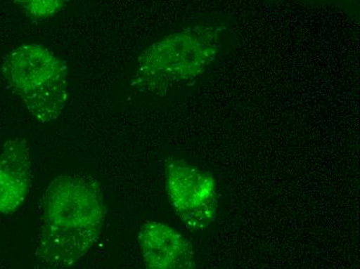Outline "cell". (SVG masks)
Returning a JSON list of instances; mask_svg holds the SVG:
<instances>
[{"label":"cell","instance_id":"6da1fadb","mask_svg":"<svg viewBox=\"0 0 360 269\" xmlns=\"http://www.w3.org/2000/svg\"><path fill=\"white\" fill-rule=\"evenodd\" d=\"M106 212L96 179L79 173L57 176L41 200L36 251L39 265L53 269L74 266L100 238Z\"/></svg>","mask_w":360,"mask_h":269},{"label":"cell","instance_id":"7a4b0ae2","mask_svg":"<svg viewBox=\"0 0 360 269\" xmlns=\"http://www.w3.org/2000/svg\"><path fill=\"white\" fill-rule=\"evenodd\" d=\"M223 32V27L214 24H198L155 41L138 56L131 86L145 95L161 98L192 82L216 60Z\"/></svg>","mask_w":360,"mask_h":269},{"label":"cell","instance_id":"3957f363","mask_svg":"<svg viewBox=\"0 0 360 269\" xmlns=\"http://www.w3.org/2000/svg\"><path fill=\"white\" fill-rule=\"evenodd\" d=\"M2 75L39 124L54 122L69 103V70L63 59L41 44L12 50L2 63Z\"/></svg>","mask_w":360,"mask_h":269},{"label":"cell","instance_id":"277c9868","mask_svg":"<svg viewBox=\"0 0 360 269\" xmlns=\"http://www.w3.org/2000/svg\"><path fill=\"white\" fill-rule=\"evenodd\" d=\"M165 187L169 203L184 226L204 231L217 220L219 209L214 175L176 157L165 161Z\"/></svg>","mask_w":360,"mask_h":269},{"label":"cell","instance_id":"5b68a950","mask_svg":"<svg viewBox=\"0 0 360 269\" xmlns=\"http://www.w3.org/2000/svg\"><path fill=\"white\" fill-rule=\"evenodd\" d=\"M145 266L150 269L196 268L194 247L186 236L166 223L146 221L138 233Z\"/></svg>","mask_w":360,"mask_h":269},{"label":"cell","instance_id":"8992f818","mask_svg":"<svg viewBox=\"0 0 360 269\" xmlns=\"http://www.w3.org/2000/svg\"><path fill=\"white\" fill-rule=\"evenodd\" d=\"M32 181V155L27 141L13 138L0 152V214H15L30 194Z\"/></svg>","mask_w":360,"mask_h":269},{"label":"cell","instance_id":"52a82bcc","mask_svg":"<svg viewBox=\"0 0 360 269\" xmlns=\"http://www.w3.org/2000/svg\"><path fill=\"white\" fill-rule=\"evenodd\" d=\"M28 16L46 19L60 12L71 0H14Z\"/></svg>","mask_w":360,"mask_h":269}]
</instances>
